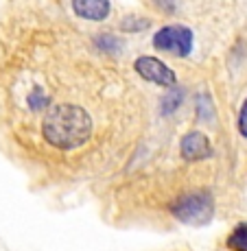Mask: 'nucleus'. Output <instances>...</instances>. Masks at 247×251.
Segmentation results:
<instances>
[{
	"label": "nucleus",
	"instance_id": "0eeeda50",
	"mask_svg": "<svg viewBox=\"0 0 247 251\" xmlns=\"http://www.w3.org/2000/svg\"><path fill=\"white\" fill-rule=\"evenodd\" d=\"M227 247L232 251H247V223H239L227 236Z\"/></svg>",
	"mask_w": 247,
	"mask_h": 251
},
{
	"label": "nucleus",
	"instance_id": "9b49d317",
	"mask_svg": "<svg viewBox=\"0 0 247 251\" xmlns=\"http://www.w3.org/2000/svg\"><path fill=\"white\" fill-rule=\"evenodd\" d=\"M149 24H151L149 20H140V18L129 16L120 22V28H123V31H129V33H136V31H142V28H149Z\"/></svg>",
	"mask_w": 247,
	"mask_h": 251
},
{
	"label": "nucleus",
	"instance_id": "f03ea898",
	"mask_svg": "<svg viewBox=\"0 0 247 251\" xmlns=\"http://www.w3.org/2000/svg\"><path fill=\"white\" fill-rule=\"evenodd\" d=\"M171 214L180 223L186 225H206L215 216V199L208 190L186 192L171 203Z\"/></svg>",
	"mask_w": 247,
	"mask_h": 251
},
{
	"label": "nucleus",
	"instance_id": "6e6552de",
	"mask_svg": "<svg viewBox=\"0 0 247 251\" xmlns=\"http://www.w3.org/2000/svg\"><path fill=\"white\" fill-rule=\"evenodd\" d=\"M182 99H184V90L173 85L171 92H168V94L162 99V114H164V116L173 114V112H175V109L182 105Z\"/></svg>",
	"mask_w": 247,
	"mask_h": 251
},
{
	"label": "nucleus",
	"instance_id": "ddd939ff",
	"mask_svg": "<svg viewBox=\"0 0 247 251\" xmlns=\"http://www.w3.org/2000/svg\"><path fill=\"white\" fill-rule=\"evenodd\" d=\"M105 46L118 48V40H114L112 35H99V37H96V48H103V50H105Z\"/></svg>",
	"mask_w": 247,
	"mask_h": 251
},
{
	"label": "nucleus",
	"instance_id": "9d476101",
	"mask_svg": "<svg viewBox=\"0 0 247 251\" xmlns=\"http://www.w3.org/2000/svg\"><path fill=\"white\" fill-rule=\"evenodd\" d=\"M46 105H48V96L42 92V88H35L31 92V96H28V107H31L33 112H40Z\"/></svg>",
	"mask_w": 247,
	"mask_h": 251
},
{
	"label": "nucleus",
	"instance_id": "423d86ee",
	"mask_svg": "<svg viewBox=\"0 0 247 251\" xmlns=\"http://www.w3.org/2000/svg\"><path fill=\"white\" fill-rule=\"evenodd\" d=\"M110 0H72V11L83 20L101 22L110 16Z\"/></svg>",
	"mask_w": 247,
	"mask_h": 251
},
{
	"label": "nucleus",
	"instance_id": "7ed1b4c3",
	"mask_svg": "<svg viewBox=\"0 0 247 251\" xmlns=\"http://www.w3.org/2000/svg\"><path fill=\"white\" fill-rule=\"evenodd\" d=\"M153 46L162 52L175 57H186L192 50V31L184 24H171V26H162L153 35Z\"/></svg>",
	"mask_w": 247,
	"mask_h": 251
},
{
	"label": "nucleus",
	"instance_id": "f8f14e48",
	"mask_svg": "<svg viewBox=\"0 0 247 251\" xmlns=\"http://www.w3.org/2000/svg\"><path fill=\"white\" fill-rule=\"evenodd\" d=\"M239 131L243 138H247V99L241 105V112H239Z\"/></svg>",
	"mask_w": 247,
	"mask_h": 251
},
{
	"label": "nucleus",
	"instance_id": "f257e3e1",
	"mask_svg": "<svg viewBox=\"0 0 247 251\" xmlns=\"http://www.w3.org/2000/svg\"><path fill=\"white\" fill-rule=\"evenodd\" d=\"M42 133L51 147L59 151H72L83 147L92 136V118L79 105H55L48 109L42 123Z\"/></svg>",
	"mask_w": 247,
	"mask_h": 251
},
{
	"label": "nucleus",
	"instance_id": "4468645a",
	"mask_svg": "<svg viewBox=\"0 0 247 251\" xmlns=\"http://www.w3.org/2000/svg\"><path fill=\"white\" fill-rule=\"evenodd\" d=\"M156 4H160L164 11H173V7H175V0H156Z\"/></svg>",
	"mask_w": 247,
	"mask_h": 251
},
{
	"label": "nucleus",
	"instance_id": "20e7f679",
	"mask_svg": "<svg viewBox=\"0 0 247 251\" xmlns=\"http://www.w3.org/2000/svg\"><path fill=\"white\" fill-rule=\"evenodd\" d=\"M134 68L144 81H149V83L162 85V88H173V85H177V75L168 68L164 61H160L158 57H149V55L138 57Z\"/></svg>",
	"mask_w": 247,
	"mask_h": 251
},
{
	"label": "nucleus",
	"instance_id": "1a4fd4ad",
	"mask_svg": "<svg viewBox=\"0 0 247 251\" xmlns=\"http://www.w3.org/2000/svg\"><path fill=\"white\" fill-rule=\"evenodd\" d=\"M210 96L206 94V92H199L197 94V116H199V120H212V116H215V112H212V103H210Z\"/></svg>",
	"mask_w": 247,
	"mask_h": 251
},
{
	"label": "nucleus",
	"instance_id": "39448f33",
	"mask_svg": "<svg viewBox=\"0 0 247 251\" xmlns=\"http://www.w3.org/2000/svg\"><path fill=\"white\" fill-rule=\"evenodd\" d=\"M180 153L186 162H201L212 157L215 149H212V142L208 140L206 133L201 131H191L182 138L180 142Z\"/></svg>",
	"mask_w": 247,
	"mask_h": 251
}]
</instances>
